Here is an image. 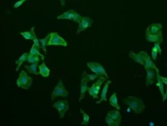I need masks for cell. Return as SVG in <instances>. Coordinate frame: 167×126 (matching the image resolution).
Returning <instances> with one entry per match:
<instances>
[{
	"mask_svg": "<svg viewBox=\"0 0 167 126\" xmlns=\"http://www.w3.org/2000/svg\"><path fill=\"white\" fill-rule=\"evenodd\" d=\"M146 39L149 42H152V43H159L160 44L163 41V37H162V33L160 34H155V35H147L146 34Z\"/></svg>",
	"mask_w": 167,
	"mask_h": 126,
	"instance_id": "2e32d148",
	"label": "cell"
},
{
	"mask_svg": "<svg viewBox=\"0 0 167 126\" xmlns=\"http://www.w3.org/2000/svg\"><path fill=\"white\" fill-rule=\"evenodd\" d=\"M82 18H83V17L81 15H79L78 13H76L75 11L73 12V16H72V21H73V22H75L77 24H80L81 21H82Z\"/></svg>",
	"mask_w": 167,
	"mask_h": 126,
	"instance_id": "f1b7e54d",
	"label": "cell"
},
{
	"mask_svg": "<svg viewBox=\"0 0 167 126\" xmlns=\"http://www.w3.org/2000/svg\"><path fill=\"white\" fill-rule=\"evenodd\" d=\"M20 34L27 40H33V38L36 36L34 32V27H31V29L28 31H21Z\"/></svg>",
	"mask_w": 167,
	"mask_h": 126,
	"instance_id": "e0dca14e",
	"label": "cell"
},
{
	"mask_svg": "<svg viewBox=\"0 0 167 126\" xmlns=\"http://www.w3.org/2000/svg\"><path fill=\"white\" fill-rule=\"evenodd\" d=\"M162 26L161 24H151V26H149L146 30V34L147 35H155V34H160L162 33Z\"/></svg>",
	"mask_w": 167,
	"mask_h": 126,
	"instance_id": "8fae6325",
	"label": "cell"
},
{
	"mask_svg": "<svg viewBox=\"0 0 167 126\" xmlns=\"http://www.w3.org/2000/svg\"><path fill=\"white\" fill-rule=\"evenodd\" d=\"M49 38H50V34H48V35L46 37H44V38L39 39V42H40V45H41V48L43 49V51L45 52V53H47V49H46V46H48Z\"/></svg>",
	"mask_w": 167,
	"mask_h": 126,
	"instance_id": "cb8c5ba5",
	"label": "cell"
},
{
	"mask_svg": "<svg viewBox=\"0 0 167 126\" xmlns=\"http://www.w3.org/2000/svg\"><path fill=\"white\" fill-rule=\"evenodd\" d=\"M109 105H111L112 108H115L117 111L120 110V107L118 105V101H117V94L115 92L111 96V98H109Z\"/></svg>",
	"mask_w": 167,
	"mask_h": 126,
	"instance_id": "ac0fdd59",
	"label": "cell"
},
{
	"mask_svg": "<svg viewBox=\"0 0 167 126\" xmlns=\"http://www.w3.org/2000/svg\"><path fill=\"white\" fill-rule=\"evenodd\" d=\"M166 78H167V77H166Z\"/></svg>",
	"mask_w": 167,
	"mask_h": 126,
	"instance_id": "8d00e7d4",
	"label": "cell"
},
{
	"mask_svg": "<svg viewBox=\"0 0 167 126\" xmlns=\"http://www.w3.org/2000/svg\"><path fill=\"white\" fill-rule=\"evenodd\" d=\"M27 56H28V53H23V55L21 56V57L18 59V61H17V68H16V71H19V69H20V66H22L24 62H27Z\"/></svg>",
	"mask_w": 167,
	"mask_h": 126,
	"instance_id": "44dd1931",
	"label": "cell"
},
{
	"mask_svg": "<svg viewBox=\"0 0 167 126\" xmlns=\"http://www.w3.org/2000/svg\"><path fill=\"white\" fill-rule=\"evenodd\" d=\"M87 66L90 69V71H92L93 73H96V74H98L100 76H105L106 79H109L108 73H106L105 68L101 64L96 63V62H89V63H87Z\"/></svg>",
	"mask_w": 167,
	"mask_h": 126,
	"instance_id": "5b68a950",
	"label": "cell"
},
{
	"mask_svg": "<svg viewBox=\"0 0 167 126\" xmlns=\"http://www.w3.org/2000/svg\"><path fill=\"white\" fill-rule=\"evenodd\" d=\"M26 1H27V0H19V1L16 2L15 4H14V7H15V8H19V7H20L21 5H22L23 3L26 2Z\"/></svg>",
	"mask_w": 167,
	"mask_h": 126,
	"instance_id": "1f68e13d",
	"label": "cell"
},
{
	"mask_svg": "<svg viewBox=\"0 0 167 126\" xmlns=\"http://www.w3.org/2000/svg\"><path fill=\"white\" fill-rule=\"evenodd\" d=\"M129 57L132 59L134 62H136V63H138V64L144 66L145 63H146V60H147V58L149 57V55L147 54V52H145V51H141L138 54L134 53L133 51H130L129 52Z\"/></svg>",
	"mask_w": 167,
	"mask_h": 126,
	"instance_id": "ba28073f",
	"label": "cell"
},
{
	"mask_svg": "<svg viewBox=\"0 0 167 126\" xmlns=\"http://www.w3.org/2000/svg\"><path fill=\"white\" fill-rule=\"evenodd\" d=\"M53 107L59 111L60 118H63L65 116V113L69 111V108L67 101H59V102H56L53 104Z\"/></svg>",
	"mask_w": 167,
	"mask_h": 126,
	"instance_id": "9c48e42d",
	"label": "cell"
},
{
	"mask_svg": "<svg viewBox=\"0 0 167 126\" xmlns=\"http://www.w3.org/2000/svg\"><path fill=\"white\" fill-rule=\"evenodd\" d=\"M154 47H155V49L156 50H157V52H158V54H161V47H160V44L159 43H154Z\"/></svg>",
	"mask_w": 167,
	"mask_h": 126,
	"instance_id": "d6a6232c",
	"label": "cell"
},
{
	"mask_svg": "<svg viewBox=\"0 0 167 126\" xmlns=\"http://www.w3.org/2000/svg\"><path fill=\"white\" fill-rule=\"evenodd\" d=\"M92 24H93V20L90 19V18H88V17H83L81 23L78 24V29H77L76 33L80 34L83 30L88 29V27H92Z\"/></svg>",
	"mask_w": 167,
	"mask_h": 126,
	"instance_id": "7c38bea8",
	"label": "cell"
},
{
	"mask_svg": "<svg viewBox=\"0 0 167 126\" xmlns=\"http://www.w3.org/2000/svg\"><path fill=\"white\" fill-rule=\"evenodd\" d=\"M123 102L125 103L136 114L141 113L142 111L145 110V104L141 99H139V98L128 96L123 100Z\"/></svg>",
	"mask_w": 167,
	"mask_h": 126,
	"instance_id": "6da1fadb",
	"label": "cell"
},
{
	"mask_svg": "<svg viewBox=\"0 0 167 126\" xmlns=\"http://www.w3.org/2000/svg\"><path fill=\"white\" fill-rule=\"evenodd\" d=\"M80 113L83 115V120H82V125H88L90 121V116L88 115L83 110H80Z\"/></svg>",
	"mask_w": 167,
	"mask_h": 126,
	"instance_id": "83f0119b",
	"label": "cell"
},
{
	"mask_svg": "<svg viewBox=\"0 0 167 126\" xmlns=\"http://www.w3.org/2000/svg\"><path fill=\"white\" fill-rule=\"evenodd\" d=\"M73 10H69L65 13H63L62 15H60L57 17L58 20H72V16H73Z\"/></svg>",
	"mask_w": 167,
	"mask_h": 126,
	"instance_id": "ffe728a7",
	"label": "cell"
},
{
	"mask_svg": "<svg viewBox=\"0 0 167 126\" xmlns=\"http://www.w3.org/2000/svg\"><path fill=\"white\" fill-rule=\"evenodd\" d=\"M48 46H64L67 47V43L62 36H60L57 32H51L50 38L48 41Z\"/></svg>",
	"mask_w": 167,
	"mask_h": 126,
	"instance_id": "52a82bcc",
	"label": "cell"
},
{
	"mask_svg": "<svg viewBox=\"0 0 167 126\" xmlns=\"http://www.w3.org/2000/svg\"><path fill=\"white\" fill-rule=\"evenodd\" d=\"M28 54H30V55H35V56H39V57L41 58V60H44V55H42L40 52H39V50L34 46V45H33V47H31L30 49V53Z\"/></svg>",
	"mask_w": 167,
	"mask_h": 126,
	"instance_id": "484cf974",
	"label": "cell"
},
{
	"mask_svg": "<svg viewBox=\"0 0 167 126\" xmlns=\"http://www.w3.org/2000/svg\"><path fill=\"white\" fill-rule=\"evenodd\" d=\"M159 73L157 74V77H156V86L159 88V91H160L161 95L162 97L164 96V93H165V88H164V83L162 82V80L160 79V77H159Z\"/></svg>",
	"mask_w": 167,
	"mask_h": 126,
	"instance_id": "7402d4cb",
	"label": "cell"
},
{
	"mask_svg": "<svg viewBox=\"0 0 167 126\" xmlns=\"http://www.w3.org/2000/svg\"><path fill=\"white\" fill-rule=\"evenodd\" d=\"M41 60V58L39 56H35V55H30L28 54L27 56V62L30 63V64H33V63H39Z\"/></svg>",
	"mask_w": 167,
	"mask_h": 126,
	"instance_id": "d4e9b609",
	"label": "cell"
},
{
	"mask_svg": "<svg viewBox=\"0 0 167 126\" xmlns=\"http://www.w3.org/2000/svg\"><path fill=\"white\" fill-rule=\"evenodd\" d=\"M82 76H84V77H86L88 80H95V79H98L99 77H100V75L96 74V73H93V74H91V73H87L86 71H83V74Z\"/></svg>",
	"mask_w": 167,
	"mask_h": 126,
	"instance_id": "4316f807",
	"label": "cell"
},
{
	"mask_svg": "<svg viewBox=\"0 0 167 126\" xmlns=\"http://www.w3.org/2000/svg\"><path fill=\"white\" fill-rule=\"evenodd\" d=\"M60 2H61V5H62V6H65V4H66L65 0H60Z\"/></svg>",
	"mask_w": 167,
	"mask_h": 126,
	"instance_id": "d590c367",
	"label": "cell"
},
{
	"mask_svg": "<svg viewBox=\"0 0 167 126\" xmlns=\"http://www.w3.org/2000/svg\"><path fill=\"white\" fill-rule=\"evenodd\" d=\"M112 83L111 80H106V82L105 83V85H104V88H103L102 90V93H101V98H100V100L98 101V102H96L97 104H101L102 102H104V101H106V95H108V91H109V84Z\"/></svg>",
	"mask_w": 167,
	"mask_h": 126,
	"instance_id": "5bb4252c",
	"label": "cell"
},
{
	"mask_svg": "<svg viewBox=\"0 0 167 126\" xmlns=\"http://www.w3.org/2000/svg\"><path fill=\"white\" fill-rule=\"evenodd\" d=\"M88 81H89V80H88L86 77L82 76L81 82H80V96H79V99H78L79 102H81V100L83 99L85 94H86V92L88 91Z\"/></svg>",
	"mask_w": 167,
	"mask_h": 126,
	"instance_id": "4fadbf2b",
	"label": "cell"
},
{
	"mask_svg": "<svg viewBox=\"0 0 167 126\" xmlns=\"http://www.w3.org/2000/svg\"><path fill=\"white\" fill-rule=\"evenodd\" d=\"M145 69H157L156 68V66L154 65V60H151V58L149 56V57L147 58V60H146V63H145Z\"/></svg>",
	"mask_w": 167,
	"mask_h": 126,
	"instance_id": "603a6c76",
	"label": "cell"
},
{
	"mask_svg": "<svg viewBox=\"0 0 167 126\" xmlns=\"http://www.w3.org/2000/svg\"><path fill=\"white\" fill-rule=\"evenodd\" d=\"M33 45L38 49V50H40V49H42V48H41V45H40V42H39V39H38V38H37L36 36H35V37L33 38Z\"/></svg>",
	"mask_w": 167,
	"mask_h": 126,
	"instance_id": "f546056e",
	"label": "cell"
},
{
	"mask_svg": "<svg viewBox=\"0 0 167 126\" xmlns=\"http://www.w3.org/2000/svg\"><path fill=\"white\" fill-rule=\"evenodd\" d=\"M24 68H26V69H27L30 73H33V74L37 75L39 73L38 72V63H33V64H30V66H26Z\"/></svg>",
	"mask_w": 167,
	"mask_h": 126,
	"instance_id": "d6986e66",
	"label": "cell"
},
{
	"mask_svg": "<svg viewBox=\"0 0 167 126\" xmlns=\"http://www.w3.org/2000/svg\"><path fill=\"white\" fill-rule=\"evenodd\" d=\"M147 71V79H146V85L148 87L151 86V84H154L157 77V74L159 73L158 69H148Z\"/></svg>",
	"mask_w": 167,
	"mask_h": 126,
	"instance_id": "30bf717a",
	"label": "cell"
},
{
	"mask_svg": "<svg viewBox=\"0 0 167 126\" xmlns=\"http://www.w3.org/2000/svg\"><path fill=\"white\" fill-rule=\"evenodd\" d=\"M69 96V91L66 90L65 86H64V83L62 81V79H60L58 81V84L56 85L51 95V100L53 101L57 97H67Z\"/></svg>",
	"mask_w": 167,
	"mask_h": 126,
	"instance_id": "8992f818",
	"label": "cell"
},
{
	"mask_svg": "<svg viewBox=\"0 0 167 126\" xmlns=\"http://www.w3.org/2000/svg\"><path fill=\"white\" fill-rule=\"evenodd\" d=\"M106 122L109 126H119L121 122V114L119 111H109L106 116Z\"/></svg>",
	"mask_w": 167,
	"mask_h": 126,
	"instance_id": "3957f363",
	"label": "cell"
},
{
	"mask_svg": "<svg viewBox=\"0 0 167 126\" xmlns=\"http://www.w3.org/2000/svg\"><path fill=\"white\" fill-rule=\"evenodd\" d=\"M105 80H106L105 76H100L93 85L88 87L87 92L89 93V95L93 98V99H96V98L98 97L99 92H100V89H101V86H102V84L105 82Z\"/></svg>",
	"mask_w": 167,
	"mask_h": 126,
	"instance_id": "277c9868",
	"label": "cell"
},
{
	"mask_svg": "<svg viewBox=\"0 0 167 126\" xmlns=\"http://www.w3.org/2000/svg\"><path fill=\"white\" fill-rule=\"evenodd\" d=\"M16 84L18 87L23 89H28L33 84V78L27 74L26 71H22L20 72L19 78L17 79Z\"/></svg>",
	"mask_w": 167,
	"mask_h": 126,
	"instance_id": "7a4b0ae2",
	"label": "cell"
},
{
	"mask_svg": "<svg viewBox=\"0 0 167 126\" xmlns=\"http://www.w3.org/2000/svg\"><path fill=\"white\" fill-rule=\"evenodd\" d=\"M38 72L43 77H48L49 74H50V69L46 66L45 63H42V64L38 66Z\"/></svg>",
	"mask_w": 167,
	"mask_h": 126,
	"instance_id": "9a60e30c",
	"label": "cell"
},
{
	"mask_svg": "<svg viewBox=\"0 0 167 126\" xmlns=\"http://www.w3.org/2000/svg\"><path fill=\"white\" fill-rule=\"evenodd\" d=\"M159 77H160V79L162 80V82L164 83V85H167V78L164 77V76H161V75H159Z\"/></svg>",
	"mask_w": 167,
	"mask_h": 126,
	"instance_id": "e575fe53",
	"label": "cell"
},
{
	"mask_svg": "<svg viewBox=\"0 0 167 126\" xmlns=\"http://www.w3.org/2000/svg\"><path fill=\"white\" fill-rule=\"evenodd\" d=\"M157 55H158V52L157 50L155 49V47L154 46V48L151 49V59L152 60H156V58H157Z\"/></svg>",
	"mask_w": 167,
	"mask_h": 126,
	"instance_id": "4dcf8cb0",
	"label": "cell"
},
{
	"mask_svg": "<svg viewBox=\"0 0 167 126\" xmlns=\"http://www.w3.org/2000/svg\"><path fill=\"white\" fill-rule=\"evenodd\" d=\"M167 99V85L165 87V93H164V96L162 97V102H165Z\"/></svg>",
	"mask_w": 167,
	"mask_h": 126,
	"instance_id": "836d02e7",
	"label": "cell"
}]
</instances>
